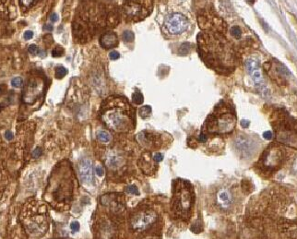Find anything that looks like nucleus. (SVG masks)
<instances>
[{
	"label": "nucleus",
	"mask_w": 297,
	"mask_h": 239,
	"mask_svg": "<svg viewBox=\"0 0 297 239\" xmlns=\"http://www.w3.org/2000/svg\"><path fill=\"white\" fill-rule=\"evenodd\" d=\"M107 14L104 6L98 2L84 4L73 21L74 39L86 42L105 27Z\"/></svg>",
	"instance_id": "1"
},
{
	"label": "nucleus",
	"mask_w": 297,
	"mask_h": 239,
	"mask_svg": "<svg viewBox=\"0 0 297 239\" xmlns=\"http://www.w3.org/2000/svg\"><path fill=\"white\" fill-rule=\"evenodd\" d=\"M100 115L102 122L115 132H127L135 127V111L122 96H111L103 101Z\"/></svg>",
	"instance_id": "2"
},
{
	"label": "nucleus",
	"mask_w": 297,
	"mask_h": 239,
	"mask_svg": "<svg viewBox=\"0 0 297 239\" xmlns=\"http://www.w3.org/2000/svg\"><path fill=\"white\" fill-rule=\"evenodd\" d=\"M199 55L202 59L209 67L218 70L219 68H226V65L221 57L230 65L228 60L231 57L230 49L227 48V45L223 42L222 39L218 35L208 34L201 32L198 37Z\"/></svg>",
	"instance_id": "3"
},
{
	"label": "nucleus",
	"mask_w": 297,
	"mask_h": 239,
	"mask_svg": "<svg viewBox=\"0 0 297 239\" xmlns=\"http://www.w3.org/2000/svg\"><path fill=\"white\" fill-rule=\"evenodd\" d=\"M152 6L153 0H126L123 5L122 13L125 20L137 22L150 16Z\"/></svg>",
	"instance_id": "4"
},
{
	"label": "nucleus",
	"mask_w": 297,
	"mask_h": 239,
	"mask_svg": "<svg viewBox=\"0 0 297 239\" xmlns=\"http://www.w3.org/2000/svg\"><path fill=\"white\" fill-rule=\"evenodd\" d=\"M193 204V196L190 188L186 186L184 181L177 182V186L174 188L173 208L174 211L181 217H186L190 212Z\"/></svg>",
	"instance_id": "5"
},
{
	"label": "nucleus",
	"mask_w": 297,
	"mask_h": 239,
	"mask_svg": "<svg viewBox=\"0 0 297 239\" xmlns=\"http://www.w3.org/2000/svg\"><path fill=\"white\" fill-rule=\"evenodd\" d=\"M235 116L230 112H217L207 119V130L211 133L225 134L232 132L235 127Z\"/></svg>",
	"instance_id": "6"
},
{
	"label": "nucleus",
	"mask_w": 297,
	"mask_h": 239,
	"mask_svg": "<svg viewBox=\"0 0 297 239\" xmlns=\"http://www.w3.org/2000/svg\"><path fill=\"white\" fill-rule=\"evenodd\" d=\"M157 221V213L154 211L145 210L136 212L130 219V226L135 232H143Z\"/></svg>",
	"instance_id": "7"
},
{
	"label": "nucleus",
	"mask_w": 297,
	"mask_h": 239,
	"mask_svg": "<svg viewBox=\"0 0 297 239\" xmlns=\"http://www.w3.org/2000/svg\"><path fill=\"white\" fill-rule=\"evenodd\" d=\"M189 25L188 19L181 13H173L166 16L163 21V28L170 34L178 35L186 31Z\"/></svg>",
	"instance_id": "8"
},
{
	"label": "nucleus",
	"mask_w": 297,
	"mask_h": 239,
	"mask_svg": "<svg viewBox=\"0 0 297 239\" xmlns=\"http://www.w3.org/2000/svg\"><path fill=\"white\" fill-rule=\"evenodd\" d=\"M45 89V82L39 78H33L28 81L23 91V100L26 103H33Z\"/></svg>",
	"instance_id": "9"
},
{
	"label": "nucleus",
	"mask_w": 297,
	"mask_h": 239,
	"mask_svg": "<svg viewBox=\"0 0 297 239\" xmlns=\"http://www.w3.org/2000/svg\"><path fill=\"white\" fill-rule=\"evenodd\" d=\"M283 151L281 148L277 146H272L269 148L262 156L261 162L262 165L267 169H276L278 168L282 162Z\"/></svg>",
	"instance_id": "10"
},
{
	"label": "nucleus",
	"mask_w": 297,
	"mask_h": 239,
	"mask_svg": "<svg viewBox=\"0 0 297 239\" xmlns=\"http://www.w3.org/2000/svg\"><path fill=\"white\" fill-rule=\"evenodd\" d=\"M233 146L235 150L243 157H249L256 149L254 141L245 136H238L233 141Z\"/></svg>",
	"instance_id": "11"
},
{
	"label": "nucleus",
	"mask_w": 297,
	"mask_h": 239,
	"mask_svg": "<svg viewBox=\"0 0 297 239\" xmlns=\"http://www.w3.org/2000/svg\"><path fill=\"white\" fill-rule=\"evenodd\" d=\"M79 173L81 180L86 184H91L93 181V169L91 160L83 159L79 165Z\"/></svg>",
	"instance_id": "12"
},
{
	"label": "nucleus",
	"mask_w": 297,
	"mask_h": 239,
	"mask_svg": "<svg viewBox=\"0 0 297 239\" xmlns=\"http://www.w3.org/2000/svg\"><path fill=\"white\" fill-rule=\"evenodd\" d=\"M17 16L15 0H0V18L12 19Z\"/></svg>",
	"instance_id": "13"
},
{
	"label": "nucleus",
	"mask_w": 297,
	"mask_h": 239,
	"mask_svg": "<svg viewBox=\"0 0 297 239\" xmlns=\"http://www.w3.org/2000/svg\"><path fill=\"white\" fill-rule=\"evenodd\" d=\"M233 202L232 195L227 188H221L217 193V203L221 209H228Z\"/></svg>",
	"instance_id": "14"
},
{
	"label": "nucleus",
	"mask_w": 297,
	"mask_h": 239,
	"mask_svg": "<svg viewBox=\"0 0 297 239\" xmlns=\"http://www.w3.org/2000/svg\"><path fill=\"white\" fill-rule=\"evenodd\" d=\"M100 45L102 48L110 49L117 46L118 37L113 31H106L100 37Z\"/></svg>",
	"instance_id": "15"
},
{
	"label": "nucleus",
	"mask_w": 297,
	"mask_h": 239,
	"mask_svg": "<svg viewBox=\"0 0 297 239\" xmlns=\"http://www.w3.org/2000/svg\"><path fill=\"white\" fill-rule=\"evenodd\" d=\"M106 165L111 169H117L124 164V158L115 153H111L106 157Z\"/></svg>",
	"instance_id": "16"
},
{
	"label": "nucleus",
	"mask_w": 297,
	"mask_h": 239,
	"mask_svg": "<svg viewBox=\"0 0 297 239\" xmlns=\"http://www.w3.org/2000/svg\"><path fill=\"white\" fill-rule=\"evenodd\" d=\"M246 68L247 71L251 74L255 70H258L259 68V62L257 58H248L246 61Z\"/></svg>",
	"instance_id": "17"
},
{
	"label": "nucleus",
	"mask_w": 297,
	"mask_h": 239,
	"mask_svg": "<svg viewBox=\"0 0 297 239\" xmlns=\"http://www.w3.org/2000/svg\"><path fill=\"white\" fill-rule=\"evenodd\" d=\"M251 76H252V79H253L254 83L256 84L257 87H258V88H261V87L264 86V81H263L262 75H261V73H260V71L258 69V70H255L254 72H252Z\"/></svg>",
	"instance_id": "18"
},
{
	"label": "nucleus",
	"mask_w": 297,
	"mask_h": 239,
	"mask_svg": "<svg viewBox=\"0 0 297 239\" xmlns=\"http://www.w3.org/2000/svg\"><path fill=\"white\" fill-rule=\"evenodd\" d=\"M97 138L102 143H109L111 141V135L104 130H100L97 132Z\"/></svg>",
	"instance_id": "19"
},
{
	"label": "nucleus",
	"mask_w": 297,
	"mask_h": 239,
	"mask_svg": "<svg viewBox=\"0 0 297 239\" xmlns=\"http://www.w3.org/2000/svg\"><path fill=\"white\" fill-rule=\"evenodd\" d=\"M67 73H68V70L62 66H58L55 69V76L56 79H63L67 75Z\"/></svg>",
	"instance_id": "20"
},
{
	"label": "nucleus",
	"mask_w": 297,
	"mask_h": 239,
	"mask_svg": "<svg viewBox=\"0 0 297 239\" xmlns=\"http://www.w3.org/2000/svg\"><path fill=\"white\" fill-rule=\"evenodd\" d=\"M151 114V107L148 106V105H145L142 106L140 109V115L142 118H147L150 116V115Z\"/></svg>",
	"instance_id": "21"
},
{
	"label": "nucleus",
	"mask_w": 297,
	"mask_h": 239,
	"mask_svg": "<svg viewBox=\"0 0 297 239\" xmlns=\"http://www.w3.org/2000/svg\"><path fill=\"white\" fill-rule=\"evenodd\" d=\"M132 100L133 102L136 103V104H141L144 101V98H143V95L142 93L139 92H137L133 94L132 96Z\"/></svg>",
	"instance_id": "22"
},
{
	"label": "nucleus",
	"mask_w": 297,
	"mask_h": 239,
	"mask_svg": "<svg viewBox=\"0 0 297 239\" xmlns=\"http://www.w3.org/2000/svg\"><path fill=\"white\" fill-rule=\"evenodd\" d=\"M123 40L126 42H131L134 40V34L130 31H125L123 32Z\"/></svg>",
	"instance_id": "23"
},
{
	"label": "nucleus",
	"mask_w": 297,
	"mask_h": 239,
	"mask_svg": "<svg viewBox=\"0 0 297 239\" xmlns=\"http://www.w3.org/2000/svg\"><path fill=\"white\" fill-rule=\"evenodd\" d=\"M230 32H231L232 36L235 37V38H240L241 35H242V31H241V29H240L239 27H237V26L232 27Z\"/></svg>",
	"instance_id": "24"
},
{
	"label": "nucleus",
	"mask_w": 297,
	"mask_h": 239,
	"mask_svg": "<svg viewBox=\"0 0 297 239\" xmlns=\"http://www.w3.org/2000/svg\"><path fill=\"white\" fill-rule=\"evenodd\" d=\"M63 55H64V49L61 46H57L52 51V56L54 57H58Z\"/></svg>",
	"instance_id": "25"
},
{
	"label": "nucleus",
	"mask_w": 297,
	"mask_h": 239,
	"mask_svg": "<svg viewBox=\"0 0 297 239\" xmlns=\"http://www.w3.org/2000/svg\"><path fill=\"white\" fill-rule=\"evenodd\" d=\"M39 0H19V3L22 7H31L33 5H34Z\"/></svg>",
	"instance_id": "26"
},
{
	"label": "nucleus",
	"mask_w": 297,
	"mask_h": 239,
	"mask_svg": "<svg viewBox=\"0 0 297 239\" xmlns=\"http://www.w3.org/2000/svg\"><path fill=\"white\" fill-rule=\"evenodd\" d=\"M11 85L13 87H15V88H19V87L22 85V80H21V78H19V77L14 78L11 80Z\"/></svg>",
	"instance_id": "27"
},
{
	"label": "nucleus",
	"mask_w": 297,
	"mask_h": 239,
	"mask_svg": "<svg viewBox=\"0 0 297 239\" xmlns=\"http://www.w3.org/2000/svg\"><path fill=\"white\" fill-rule=\"evenodd\" d=\"M126 191L128 192V193H130V194H133V195H140L139 189H137V188L136 186H134V185H132V186H129L128 188H127Z\"/></svg>",
	"instance_id": "28"
},
{
	"label": "nucleus",
	"mask_w": 297,
	"mask_h": 239,
	"mask_svg": "<svg viewBox=\"0 0 297 239\" xmlns=\"http://www.w3.org/2000/svg\"><path fill=\"white\" fill-rule=\"evenodd\" d=\"M79 227H80V225H79V222H73L70 225V228L73 232H78L79 230Z\"/></svg>",
	"instance_id": "29"
},
{
	"label": "nucleus",
	"mask_w": 297,
	"mask_h": 239,
	"mask_svg": "<svg viewBox=\"0 0 297 239\" xmlns=\"http://www.w3.org/2000/svg\"><path fill=\"white\" fill-rule=\"evenodd\" d=\"M109 57L112 60H116V59H118L120 55H119V53L118 52H116V51H112L110 54H109Z\"/></svg>",
	"instance_id": "30"
},
{
	"label": "nucleus",
	"mask_w": 297,
	"mask_h": 239,
	"mask_svg": "<svg viewBox=\"0 0 297 239\" xmlns=\"http://www.w3.org/2000/svg\"><path fill=\"white\" fill-rule=\"evenodd\" d=\"M28 51H29L30 54H31V55H35V54L37 53V51H38V47L35 45H31L29 46Z\"/></svg>",
	"instance_id": "31"
},
{
	"label": "nucleus",
	"mask_w": 297,
	"mask_h": 239,
	"mask_svg": "<svg viewBox=\"0 0 297 239\" xmlns=\"http://www.w3.org/2000/svg\"><path fill=\"white\" fill-rule=\"evenodd\" d=\"M33 37V32L31 31H26L24 32V39L25 40H30L31 38Z\"/></svg>",
	"instance_id": "32"
},
{
	"label": "nucleus",
	"mask_w": 297,
	"mask_h": 239,
	"mask_svg": "<svg viewBox=\"0 0 297 239\" xmlns=\"http://www.w3.org/2000/svg\"><path fill=\"white\" fill-rule=\"evenodd\" d=\"M163 155L162 153H155V154H154V156H153V160H154L155 162H162V161H163Z\"/></svg>",
	"instance_id": "33"
},
{
	"label": "nucleus",
	"mask_w": 297,
	"mask_h": 239,
	"mask_svg": "<svg viewBox=\"0 0 297 239\" xmlns=\"http://www.w3.org/2000/svg\"><path fill=\"white\" fill-rule=\"evenodd\" d=\"M263 137H264V138H266V139L270 140V139L272 138L273 135H272V133H271L270 131H265V132L263 133Z\"/></svg>",
	"instance_id": "34"
},
{
	"label": "nucleus",
	"mask_w": 297,
	"mask_h": 239,
	"mask_svg": "<svg viewBox=\"0 0 297 239\" xmlns=\"http://www.w3.org/2000/svg\"><path fill=\"white\" fill-rule=\"evenodd\" d=\"M208 139V137L204 134V133H201L199 136H198V140L200 141V142H206Z\"/></svg>",
	"instance_id": "35"
},
{
	"label": "nucleus",
	"mask_w": 297,
	"mask_h": 239,
	"mask_svg": "<svg viewBox=\"0 0 297 239\" xmlns=\"http://www.w3.org/2000/svg\"><path fill=\"white\" fill-rule=\"evenodd\" d=\"M95 172H96L97 176H102L103 175V170L101 166H97L96 168H95Z\"/></svg>",
	"instance_id": "36"
},
{
	"label": "nucleus",
	"mask_w": 297,
	"mask_h": 239,
	"mask_svg": "<svg viewBox=\"0 0 297 239\" xmlns=\"http://www.w3.org/2000/svg\"><path fill=\"white\" fill-rule=\"evenodd\" d=\"M5 137H6V138L7 139H8V140H11L12 138H13V133L11 132V131H7L6 133H5Z\"/></svg>",
	"instance_id": "37"
},
{
	"label": "nucleus",
	"mask_w": 297,
	"mask_h": 239,
	"mask_svg": "<svg viewBox=\"0 0 297 239\" xmlns=\"http://www.w3.org/2000/svg\"><path fill=\"white\" fill-rule=\"evenodd\" d=\"M249 124H250V122L248 120H242L241 121V126L243 127H245V128H247L249 127Z\"/></svg>",
	"instance_id": "38"
},
{
	"label": "nucleus",
	"mask_w": 297,
	"mask_h": 239,
	"mask_svg": "<svg viewBox=\"0 0 297 239\" xmlns=\"http://www.w3.org/2000/svg\"><path fill=\"white\" fill-rule=\"evenodd\" d=\"M42 154V151H41V150L40 149H36L34 151H33V157H38V156H40Z\"/></svg>",
	"instance_id": "39"
},
{
	"label": "nucleus",
	"mask_w": 297,
	"mask_h": 239,
	"mask_svg": "<svg viewBox=\"0 0 297 239\" xmlns=\"http://www.w3.org/2000/svg\"><path fill=\"white\" fill-rule=\"evenodd\" d=\"M50 19H51L52 21H54V22H55V21H56V20L58 19V16H57L56 14H52V15H51V17H50Z\"/></svg>",
	"instance_id": "40"
},
{
	"label": "nucleus",
	"mask_w": 297,
	"mask_h": 239,
	"mask_svg": "<svg viewBox=\"0 0 297 239\" xmlns=\"http://www.w3.org/2000/svg\"><path fill=\"white\" fill-rule=\"evenodd\" d=\"M45 29L47 30V31H52V30H53V26L50 25V24H46V25L45 26Z\"/></svg>",
	"instance_id": "41"
},
{
	"label": "nucleus",
	"mask_w": 297,
	"mask_h": 239,
	"mask_svg": "<svg viewBox=\"0 0 297 239\" xmlns=\"http://www.w3.org/2000/svg\"><path fill=\"white\" fill-rule=\"evenodd\" d=\"M3 87H4L3 85H2V86H0V96H1V94L3 93V92H4V90H5V89L3 88Z\"/></svg>",
	"instance_id": "42"
},
{
	"label": "nucleus",
	"mask_w": 297,
	"mask_h": 239,
	"mask_svg": "<svg viewBox=\"0 0 297 239\" xmlns=\"http://www.w3.org/2000/svg\"><path fill=\"white\" fill-rule=\"evenodd\" d=\"M247 1H248L249 3H253V2L255 1V0H247Z\"/></svg>",
	"instance_id": "43"
}]
</instances>
